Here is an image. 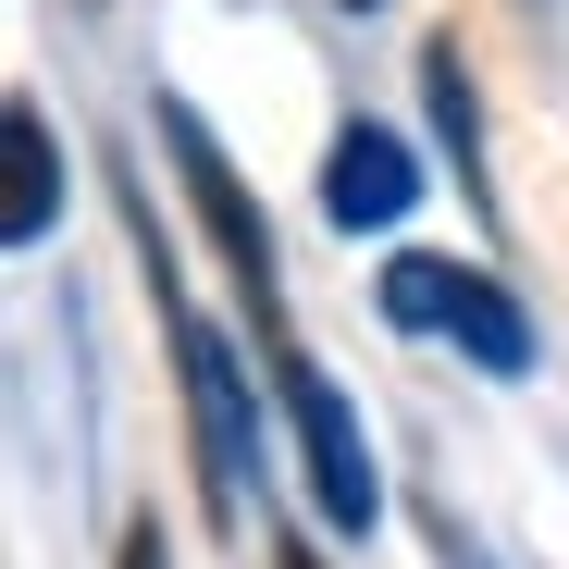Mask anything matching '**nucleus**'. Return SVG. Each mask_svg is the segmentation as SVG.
<instances>
[{
    "label": "nucleus",
    "instance_id": "obj_1",
    "mask_svg": "<svg viewBox=\"0 0 569 569\" xmlns=\"http://www.w3.org/2000/svg\"><path fill=\"white\" fill-rule=\"evenodd\" d=\"M385 322H397V335H458V359L496 371V385H520V371H532V310L508 298L483 260L397 248V260H385Z\"/></svg>",
    "mask_w": 569,
    "mask_h": 569
},
{
    "label": "nucleus",
    "instance_id": "obj_2",
    "mask_svg": "<svg viewBox=\"0 0 569 569\" xmlns=\"http://www.w3.org/2000/svg\"><path fill=\"white\" fill-rule=\"evenodd\" d=\"M149 284H161V335H173V385H186V433H199L211 520H236L248 458H260V397H248V359H236V335H223V322H199V310L173 298V272H161V260H149Z\"/></svg>",
    "mask_w": 569,
    "mask_h": 569
},
{
    "label": "nucleus",
    "instance_id": "obj_3",
    "mask_svg": "<svg viewBox=\"0 0 569 569\" xmlns=\"http://www.w3.org/2000/svg\"><path fill=\"white\" fill-rule=\"evenodd\" d=\"M272 397H284V433H298V483H310L322 532L371 545V520H385V470H371V433H359V409L335 397V371H322L310 347H272Z\"/></svg>",
    "mask_w": 569,
    "mask_h": 569
},
{
    "label": "nucleus",
    "instance_id": "obj_4",
    "mask_svg": "<svg viewBox=\"0 0 569 569\" xmlns=\"http://www.w3.org/2000/svg\"><path fill=\"white\" fill-rule=\"evenodd\" d=\"M161 149H173V173H186V199H199V223H211V248L236 260V284L272 310V223H260V199H248V173L223 161V137L186 112V100H161Z\"/></svg>",
    "mask_w": 569,
    "mask_h": 569
},
{
    "label": "nucleus",
    "instance_id": "obj_5",
    "mask_svg": "<svg viewBox=\"0 0 569 569\" xmlns=\"http://www.w3.org/2000/svg\"><path fill=\"white\" fill-rule=\"evenodd\" d=\"M421 186H433V173L409 161V137L359 112V124L335 137V161H322V223H335V236H397V223L421 211Z\"/></svg>",
    "mask_w": 569,
    "mask_h": 569
},
{
    "label": "nucleus",
    "instance_id": "obj_6",
    "mask_svg": "<svg viewBox=\"0 0 569 569\" xmlns=\"http://www.w3.org/2000/svg\"><path fill=\"white\" fill-rule=\"evenodd\" d=\"M0 149H13V211H0V236L50 248V223H62V137H50V112L13 100V112H0Z\"/></svg>",
    "mask_w": 569,
    "mask_h": 569
},
{
    "label": "nucleus",
    "instance_id": "obj_7",
    "mask_svg": "<svg viewBox=\"0 0 569 569\" xmlns=\"http://www.w3.org/2000/svg\"><path fill=\"white\" fill-rule=\"evenodd\" d=\"M421 100H433V137H446V161H458V186L496 211V186H483V100H470V50H458V26L421 50Z\"/></svg>",
    "mask_w": 569,
    "mask_h": 569
},
{
    "label": "nucleus",
    "instance_id": "obj_8",
    "mask_svg": "<svg viewBox=\"0 0 569 569\" xmlns=\"http://www.w3.org/2000/svg\"><path fill=\"white\" fill-rule=\"evenodd\" d=\"M173 545H161V520H124V545H112V569H161Z\"/></svg>",
    "mask_w": 569,
    "mask_h": 569
},
{
    "label": "nucleus",
    "instance_id": "obj_9",
    "mask_svg": "<svg viewBox=\"0 0 569 569\" xmlns=\"http://www.w3.org/2000/svg\"><path fill=\"white\" fill-rule=\"evenodd\" d=\"M272 569H322V557H310V545H272Z\"/></svg>",
    "mask_w": 569,
    "mask_h": 569
},
{
    "label": "nucleus",
    "instance_id": "obj_10",
    "mask_svg": "<svg viewBox=\"0 0 569 569\" xmlns=\"http://www.w3.org/2000/svg\"><path fill=\"white\" fill-rule=\"evenodd\" d=\"M347 13H385V0H347Z\"/></svg>",
    "mask_w": 569,
    "mask_h": 569
}]
</instances>
